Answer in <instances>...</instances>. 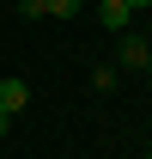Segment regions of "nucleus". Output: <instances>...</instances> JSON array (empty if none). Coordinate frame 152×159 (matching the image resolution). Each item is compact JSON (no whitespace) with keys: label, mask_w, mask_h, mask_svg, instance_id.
Returning <instances> with one entry per match:
<instances>
[{"label":"nucleus","mask_w":152,"mask_h":159,"mask_svg":"<svg viewBox=\"0 0 152 159\" xmlns=\"http://www.w3.org/2000/svg\"><path fill=\"white\" fill-rule=\"evenodd\" d=\"M85 0H19V12L24 19H73Z\"/></svg>","instance_id":"nucleus-1"},{"label":"nucleus","mask_w":152,"mask_h":159,"mask_svg":"<svg viewBox=\"0 0 152 159\" xmlns=\"http://www.w3.org/2000/svg\"><path fill=\"white\" fill-rule=\"evenodd\" d=\"M116 61L140 74V67H146V61H152V49H146V37H134V31H122V49H116Z\"/></svg>","instance_id":"nucleus-2"},{"label":"nucleus","mask_w":152,"mask_h":159,"mask_svg":"<svg viewBox=\"0 0 152 159\" xmlns=\"http://www.w3.org/2000/svg\"><path fill=\"white\" fill-rule=\"evenodd\" d=\"M24 104H31V86H24V80H0V110H6V116H19Z\"/></svg>","instance_id":"nucleus-3"},{"label":"nucleus","mask_w":152,"mask_h":159,"mask_svg":"<svg viewBox=\"0 0 152 159\" xmlns=\"http://www.w3.org/2000/svg\"><path fill=\"white\" fill-rule=\"evenodd\" d=\"M97 19L110 25V31H128V19H134V6H128V0H97Z\"/></svg>","instance_id":"nucleus-4"},{"label":"nucleus","mask_w":152,"mask_h":159,"mask_svg":"<svg viewBox=\"0 0 152 159\" xmlns=\"http://www.w3.org/2000/svg\"><path fill=\"white\" fill-rule=\"evenodd\" d=\"M6 122H12V116H6V110H0V135H6Z\"/></svg>","instance_id":"nucleus-5"},{"label":"nucleus","mask_w":152,"mask_h":159,"mask_svg":"<svg viewBox=\"0 0 152 159\" xmlns=\"http://www.w3.org/2000/svg\"><path fill=\"white\" fill-rule=\"evenodd\" d=\"M128 6H134V12H140V6H152V0H128Z\"/></svg>","instance_id":"nucleus-6"},{"label":"nucleus","mask_w":152,"mask_h":159,"mask_svg":"<svg viewBox=\"0 0 152 159\" xmlns=\"http://www.w3.org/2000/svg\"><path fill=\"white\" fill-rule=\"evenodd\" d=\"M140 74H152V61H146V67H140Z\"/></svg>","instance_id":"nucleus-7"},{"label":"nucleus","mask_w":152,"mask_h":159,"mask_svg":"<svg viewBox=\"0 0 152 159\" xmlns=\"http://www.w3.org/2000/svg\"><path fill=\"white\" fill-rule=\"evenodd\" d=\"M146 159H152V153H146Z\"/></svg>","instance_id":"nucleus-8"}]
</instances>
